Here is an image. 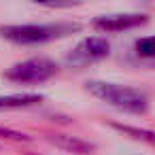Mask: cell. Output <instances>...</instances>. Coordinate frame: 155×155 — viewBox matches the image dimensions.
<instances>
[{"label":"cell","mask_w":155,"mask_h":155,"mask_svg":"<svg viewBox=\"0 0 155 155\" xmlns=\"http://www.w3.org/2000/svg\"><path fill=\"white\" fill-rule=\"evenodd\" d=\"M51 142H55L58 147H62L66 151L81 153V155H89L96 149V144H91V142H87V140H83L79 136H66V134H53L51 136Z\"/></svg>","instance_id":"8992f818"},{"label":"cell","mask_w":155,"mask_h":155,"mask_svg":"<svg viewBox=\"0 0 155 155\" xmlns=\"http://www.w3.org/2000/svg\"><path fill=\"white\" fill-rule=\"evenodd\" d=\"M147 19H149V15H144V13H119V15H102V17L94 19V26L104 32H121V30L142 26V24H147Z\"/></svg>","instance_id":"5b68a950"},{"label":"cell","mask_w":155,"mask_h":155,"mask_svg":"<svg viewBox=\"0 0 155 155\" xmlns=\"http://www.w3.org/2000/svg\"><path fill=\"white\" fill-rule=\"evenodd\" d=\"M113 127L119 130V132H125V134H130V136H134V138H138V140H144V142L155 144V132L140 130V127H132V125H119V123H113Z\"/></svg>","instance_id":"ba28073f"},{"label":"cell","mask_w":155,"mask_h":155,"mask_svg":"<svg viewBox=\"0 0 155 155\" xmlns=\"http://www.w3.org/2000/svg\"><path fill=\"white\" fill-rule=\"evenodd\" d=\"M58 72V64L49 58H32L13 64L5 77L15 83H43Z\"/></svg>","instance_id":"3957f363"},{"label":"cell","mask_w":155,"mask_h":155,"mask_svg":"<svg viewBox=\"0 0 155 155\" xmlns=\"http://www.w3.org/2000/svg\"><path fill=\"white\" fill-rule=\"evenodd\" d=\"M79 24L70 21H58V24H21V26H2L0 34L7 41L17 45H36V43H49L55 38H64L72 32H79Z\"/></svg>","instance_id":"7a4b0ae2"},{"label":"cell","mask_w":155,"mask_h":155,"mask_svg":"<svg viewBox=\"0 0 155 155\" xmlns=\"http://www.w3.org/2000/svg\"><path fill=\"white\" fill-rule=\"evenodd\" d=\"M85 87L91 96H96L98 100H102L119 110L142 115L149 108V96H147V91H142L138 87L108 83V81H87Z\"/></svg>","instance_id":"6da1fadb"},{"label":"cell","mask_w":155,"mask_h":155,"mask_svg":"<svg viewBox=\"0 0 155 155\" xmlns=\"http://www.w3.org/2000/svg\"><path fill=\"white\" fill-rule=\"evenodd\" d=\"M0 134L7 136V138H13V140H28V136H26V134L13 132V130H2V127H0Z\"/></svg>","instance_id":"30bf717a"},{"label":"cell","mask_w":155,"mask_h":155,"mask_svg":"<svg viewBox=\"0 0 155 155\" xmlns=\"http://www.w3.org/2000/svg\"><path fill=\"white\" fill-rule=\"evenodd\" d=\"M108 53H110V43L106 41V36H89V38L81 41L66 55V64L79 68V66H87V64L100 62Z\"/></svg>","instance_id":"277c9868"},{"label":"cell","mask_w":155,"mask_h":155,"mask_svg":"<svg viewBox=\"0 0 155 155\" xmlns=\"http://www.w3.org/2000/svg\"><path fill=\"white\" fill-rule=\"evenodd\" d=\"M41 100H43L41 94H11V96H0V110L34 106V104H38Z\"/></svg>","instance_id":"52a82bcc"},{"label":"cell","mask_w":155,"mask_h":155,"mask_svg":"<svg viewBox=\"0 0 155 155\" xmlns=\"http://www.w3.org/2000/svg\"><path fill=\"white\" fill-rule=\"evenodd\" d=\"M136 53L140 58H149L153 60L155 58V36H144L136 43Z\"/></svg>","instance_id":"9c48e42d"}]
</instances>
